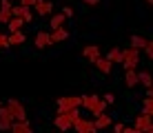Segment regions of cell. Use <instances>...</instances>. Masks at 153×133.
Instances as JSON below:
<instances>
[{
    "mask_svg": "<svg viewBox=\"0 0 153 133\" xmlns=\"http://www.w3.org/2000/svg\"><path fill=\"white\" fill-rule=\"evenodd\" d=\"M82 109H87L89 113H93V115H98V113H102L104 109H107V102H104L100 95H96V93H91V95H82Z\"/></svg>",
    "mask_w": 153,
    "mask_h": 133,
    "instance_id": "obj_1",
    "label": "cell"
},
{
    "mask_svg": "<svg viewBox=\"0 0 153 133\" xmlns=\"http://www.w3.org/2000/svg\"><path fill=\"white\" fill-rule=\"evenodd\" d=\"M124 69H138L140 65V49H133V47H126L122 49V62H120Z\"/></svg>",
    "mask_w": 153,
    "mask_h": 133,
    "instance_id": "obj_2",
    "label": "cell"
},
{
    "mask_svg": "<svg viewBox=\"0 0 153 133\" xmlns=\"http://www.w3.org/2000/svg\"><path fill=\"white\" fill-rule=\"evenodd\" d=\"M4 106H7V109H9V113L13 115V120H25V118H27V111H25V104L20 102V100H11V98H9Z\"/></svg>",
    "mask_w": 153,
    "mask_h": 133,
    "instance_id": "obj_3",
    "label": "cell"
},
{
    "mask_svg": "<svg viewBox=\"0 0 153 133\" xmlns=\"http://www.w3.org/2000/svg\"><path fill=\"white\" fill-rule=\"evenodd\" d=\"M135 133H149L153 131V122H151V113H142L135 118Z\"/></svg>",
    "mask_w": 153,
    "mask_h": 133,
    "instance_id": "obj_4",
    "label": "cell"
},
{
    "mask_svg": "<svg viewBox=\"0 0 153 133\" xmlns=\"http://www.w3.org/2000/svg\"><path fill=\"white\" fill-rule=\"evenodd\" d=\"M80 104H82V95H67V98L58 100V111L73 109V106H80Z\"/></svg>",
    "mask_w": 153,
    "mask_h": 133,
    "instance_id": "obj_5",
    "label": "cell"
},
{
    "mask_svg": "<svg viewBox=\"0 0 153 133\" xmlns=\"http://www.w3.org/2000/svg\"><path fill=\"white\" fill-rule=\"evenodd\" d=\"M71 129H76V131H80V133H96V124H93V120H84V118H78L76 122H73V126Z\"/></svg>",
    "mask_w": 153,
    "mask_h": 133,
    "instance_id": "obj_6",
    "label": "cell"
},
{
    "mask_svg": "<svg viewBox=\"0 0 153 133\" xmlns=\"http://www.w3.org/2000/svg\"><path fill=\"white\" fill-rule=\"evenodd\" d=\"M31 9H36V13L45 18V16H49L51 11H53V4H51L49 0H36V2H33V7H31Z\"/></svg>",
    "mask_w": 153,
    "mask_h": 133,
    "instance_id": "obj_7",
    "label": "cell"
},
{
    "mask_svg": "<svg viewBox=\"0 0 153 133\" xmlns=\"http://www.w3.org/2000/svg\"><path fill=\"white\" fill-rule=\"evenodd\" d=\"M11 122H13V115L9 113V109H7V106H2V104H0V131H9Z\"/></svg>",
    "mask_w": 153,
    "mask_h": 133,
    "instance_id": "obj_8",
    "label": "cell"
},
{
    "mask_svg": "<svg viewBox=\"0 0 153 133\" xmlns=\"http://www.w3.org/2000/svg\"><path fill=\"white\" fill-rule=\"evenodd\" d=\"M9 131L11 133H31V124L27 122V118L25 120H13L11 126H9Z\"/></svg>",
    "mask_w": 153,
    "mask_h": 133,
    "instance_id": "obj_9",
    "label": "cell"
},
{
    "mask_svg": "<svg viewBox=\"0 0 153 133\" xmlns=\"http://www.w3.org/2000/svg\"><path fill=\"white\" fill-rule=\"evenodd\" d=\"M49 38H51V45H56V42H65L67 38H69V31H67L65 27H58V29H51Z\"/></svg>",
    "mask_w": 153,
    "mask_h": 133,
    "instance_id": "obj_10",
    "label": "cell"
},
{
    "mask_svg": "<svg viewBox=\"0 0 153 133\" xmlns=\"http://www.w3.org/2000/svg\"><path fill=\"white\" fill-rule=\"evenodd\" d=\"M33 45H36V49H47V47H51V38H49V33H47V31H38V33H36Z\"/></svg>",
    "mask_w": 153,
    "mask_h": 133,
    "instance_id": "obj_11",
    "label": "cell"
},
{
    "mask_svg": "<svg viewBox=\"0 0 153 133\" xmlns=\"http://www.w3.org/2000/svg\"><path fill=\"white\" fill-rule=\"evenodd\" d=\"M82 56L93 65V62H96L98 58H100V47H98V45H89V47H84V49H82Z\"/></svg>",
    "mask_w": 153,
    "mask_h": 133,
    "instance_id": "obj_12",
    "label": "cell"
},
{
    "mask_svg": "<svg viewBox=\"0 0 153 133\" xmlns=\"http://www.w3.org/2000/svg\"><path fill=\"white\" fill-rule=\"evenodd\" d=\"M124 84L129 89L138 87V71L135 69H124Z\"/></svg>",
    "mask_w": 153,
    "mask_h": 133,
    "instance_id": "obj_13",
    "label": "cell"
},
{
    "mask_svg": "<svg viewBox=\"0 0 153 133\" xmlns=\"http://www.w3.org/2000/svg\"><path fill=\"white\" fill-rule=\"evenodd\" d=\"M7 42H9V47H20L25 42V33H22V29L20 31H11V33L7 36Z\"/></svg>",
    "mask_w": 153,
    "mask_h": 133,
    "instance_id": "obj_14",
    "label": "cell"
},
{
    "mask_svg": "<svg viewBox=\"0 0 153 133\" xmlns=\"http://www.w3.org/2000/svg\"><path fill=\"white\" fill-rule=\"evenodd\" d=\"M93 65H96V67H98V71H100V73H104V76H109V73H111V69H113V65L107 60V58H102V56H100L98 60L93 62Z\"/></svg>",
    "mask_w": 153,
    "mask_h": 133,
    "instance_id": "obj_15",
    "label": "cell"
},
{
    "mask_svg": "<svg viewBox=\"0 0 153 133\" xmlns=\"http://www.w3.org/2000/svg\"><path fill=\"white\" fill-rule=\"evenodd\" d=\"M93 124H96V129H107V126H111V115H107V113L102 111V113L96 115Z\"/></svg>",
    "mask_w": 153,
    "mask_h": 133,
    "instance_id": "obj_16",
    "label": "cell"
},
{
    "mask_svg": "<svg viewBox=\"0 0 153 133\" xmlns=\"http://www.w3.org/2000/svg\"><path fill=\"white\" fill-rule=\"evenodd\" d=\"M58 113H62L67 120L71 122V126H73V122H76L78 118H80V106H73V109H65V111H58Z\"/></svg>",
    "mask_w": 153,
    "mask_h": 133,
    "instance_id": "obj_17",
    "label": "cell"
},
{
    "mask_svg": "<svg viewBox=\"0 0 153 133\" xmlns=\"http://www.w3.org/2000/svg\"><path fill=\"white\" fill-rule=\"evenodd\" d=\"M53 124H56V126H58L60 131H69V129H71V122L67 120V118H65L62 113H58L56 118H53Z\"/></svg>",
    "mask_w": 153,
    "mask_h": 133,
    "instance_id": "obj_18",
    "label": "cell"
},
{
    "mask_svg": "<svg viewBox=\"0 0 153 133\" xmlns=\"http://www.w3.org/2000/svg\"><path fill=\"white\" fill-rule=\"evenodd\" d=\"M7 27H9V33H11V31H20L25 27V20L22 18H16V16H11V18L7 20Z\"/></svg>",
    "mask_w": 153,
    "mask_h": 133,
    "instance_id": "obj_19",
    "label": "cell"
},
{
    "mask_svg": "<svg viewBox=\"0 0 153 133\" xmlns=\"http://www.w3.org/2000/svg\"><path fill=\"white\" fill-rule=\"evenodd\" d=\"M65 13H53L49 20V29H58V27H65Z\"/></svg>",
    "mask_w": 153,
    "mask_h": 133,
    "instance_id": "obj_20",
    "label": "cell"
},
{
    "mask_svg": "<svg viewBox=\"0 0 153 133\" xmlns=\"http://www.w3.org/2000/svg\"><path fill=\"white\" fill-rule=\"evenodd\" d=\"M107 60L111 62V65H115V62H122V49H111L107 53Z\"/></svg>",
    "mask_w": 153,
    "mask_h": 133,
    "instance_id": "obj_21",
    "label": "cell"
},
{
    "mask_svg": "<svg viewBox=\"0 0 153 133\" xmlns=\"http://www.w3.org/2000/svg\"><path fill=\"white\" fill-rule=\"evenodd\" d=\"M151 73L149 71H140L138 73V84H144V87H151Z\"/></svg>",
    "mask_w": 153,
    "mask_h": 133,
    "instance_id": "obj_22",
    "label": "cell"
},
{
    "mask_svg": "<svg viewBox=\"0 0 153 133\" xmlns=\"http://www.w3.org/2000/svg\"><path fill=\"white\" fill-rule=\"evenodd\" d=\"M144 42H146V38H142V36H131V47L133 49H142Z\"/></svg>",
    "mask_w": 153,
    "mask_h": 133,
    "instance_id": "obj_23",
    "label": "cell"
},
{
    "mask_svg": "<svg viewBox=\"0 0 153 133\" xmlns=\"http://www.w3.org/2000/svg\"><path fill=\"white\" fill-rule=\"evenodd\" d=\"M142 113H151L153 115V98H144L142 100Z\"/></svg>",
    "mask_w": 153,
    "mask_h": 133,
    "instance_id": "obj_24",
    "label": "cell"
},
{
    "mask_svg": "<svg viewBox=\"0 0 153 133\" xmlns=\"http://www.w3.org/2000/svg\"><path fill=\"white\" fill-rule=\"evenodd\" d=\"M20 18L25 20V25L31 22V20H33V11H31V7H25V9H22V16H20Z\"/></svg>",
    "mask_w": 153,
    "mask_h": 133,
    "instance_id": "obj_25",
    "label": "cell"
},
{
    "mask_svg": "<svg viewBox=\"0 0 153 133\" xmlns=\"http://www.w3.org/2000/svg\"><path fill=\"white\" fill-rule=\"evenodd\" d=\"M9 18H11V9H0V25H7Z\"/></svg>",
    "mask_w": 153,
    "mask_h": 133,
    "instance_id": "obj_26",
    "label": "cell"
},
{
    "mask_svg": "<svg viewBox=\"0 0 153 133\" xmlns=\"http://www.w3.org/2000/svg\"><path fill=\"white\" fill-rule=\"evenodd\" d=\"M142 49H144V53H146V58H153V42H151V40H146V42H144V47H142Z\"/></svg>",
    "mask_w": 153,
    "mask_h": 133,
    "instance_id": "obj_27",
    "label": "cell"
},
{
    "mask_svg": "<svg viewBox=\"0 0 153 133\" xmlns=\"http://www.w3.org/2000/svg\"><path fill=\"white\" fill-rule=\"evenodd\" d=\"M7 47H9L7 36H4V33H0V51H2V49H7Z\"/></svg>",
    "mask_w": 153,
    "mask_h": 133,
    "instance_id": "obj_28",
    "label": "cell"
},
{
    "mask_svg": "<svg viewBox=\"0 0 153 133\" xmlns=\"http://www.w3.org/2000/svg\"><path fill=\"white\" fill-rule=\"evenodd\" d=\"M102 100H104V102H107V104H113L115 95H113V93H104V95H102Z\"/></svg>",
    "mask_w": 153,
    "mask_h": 133,
    "instance_id": "obj_29",
    "label": "cell"
},
{
    "mask_svg": "<svg viewBox=\"0 0 153 133\" xmlns=\"http://www.w3.org/2000/svg\"><path fill=\"white\" fill-rule=\"evenodd\" d=\"M18 2L22 4V7H33V2H36V0H18Z\"/></svg>",
    "mask_w": 153,
    "mask_h": 133,
    "instance_id": "obj_30",
    "label": "cell"
},
{
    "mask_svg": "<svg viewBox=\"0 0 153 133\" xmlns=\"http://www.w3.org/2000/svg\"><path fill=\"white\" fill-rule=\"evenodd\" d=\"M0 9H11V2L9 0H0Z\"/></svg>",
    "mask_w": 153,
    "mask_h": 133,
    "instance_id": "obj_31",
    "label": "cell"
},
{
    "mask_svg": "<svg viewBox=\"0 0 153 133\" xmlns=\"http://www.w3.org/2000/svg\"><path fill=\"white\" fill-rule=\"evenodd\" d=\"M122 129H124V124H122V122H118V124H113V131H115V133H122Z\"/></svg>",
    "mask_w": 153,
    "mask_h": 133,
    "instance_id": "obj_32",
    "label": "cell"
},
{
    "mask_svg": "<svg viewBox=\"0 0 153 133\" xmlns=\"http://www.w3.org/2000/svg\"><path fill=\"white\" fill-rule=\"evenodd\" d=\"M62 13H65V18H71V16H73V9H71V7H65V11H62Z\"/></svg>",
    "mask_w": 153,
    "mask_h": 133,
    "instance_id": "obj_33",
    "label": "cell"
},
{
    "mask_svg": "<svg viewBox=\"0 0 153 133\" xmlns=\"http://www.w3.org/2000/svg\"><path fill=\"white\" fill-rule=\"evenodd\" d=\"M82 2H84V4H89V7H93V4H98L100 0H82Z\"/></svg>",
    "mask_w": 153,
    "mask_h": 133,
    "instance_id": "obj_34",
    "label": "cell"
},
{
    "mask_svg": "<svg viewBox=\"0 0 153 133\" xmlns=\"http://www.w3.org/2000/svg\"><path fill=\"white\" fill-rule=\"evenodd\" d=\"M9 2H18V0H9Z\"/></svg>",
    "mask_w": 153,
    "mask_h": 133,
    "instance_id": "obj_35",
    "label": "cell"
},
{
    "mask_svg": "<svg viewBox=\"0 0 153 133\" xmlns=\"http://www.w3.org/2000/svg\"><path fill=\"white\" fill-rule=\"evenodd\" d=\"M146 2H149V4H151V2H153V0H146Z\"/></svg>",
    "mask_w": 153,
    "mask_h": 133,
    "instance_id": "obj_36",
    "label": "cell"
}]
</instances>
